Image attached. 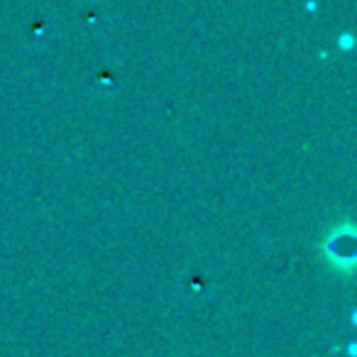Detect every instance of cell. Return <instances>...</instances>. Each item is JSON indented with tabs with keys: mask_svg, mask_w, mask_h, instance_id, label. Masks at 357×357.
Listing matches in <instances>:
<instances>
[{
	"mask_svg": "<svg viewBox=\"0 0 357 357\" xmlns=\"http://www.w3.org/2000/svg\"><path fill=\"white\" fill-rule=\"evenodd\" d=\"M323 259L328 262V267L333 272L342 274V277H350L355 272V225L350 220H342L337 223L331 233L323 238L321 243Z\"/></svg>",
	"mask_w": 357,
	"mask_h": 357,
	"instance_id": "6da1fadb",
	"label": "cell"
}]
</instances>
